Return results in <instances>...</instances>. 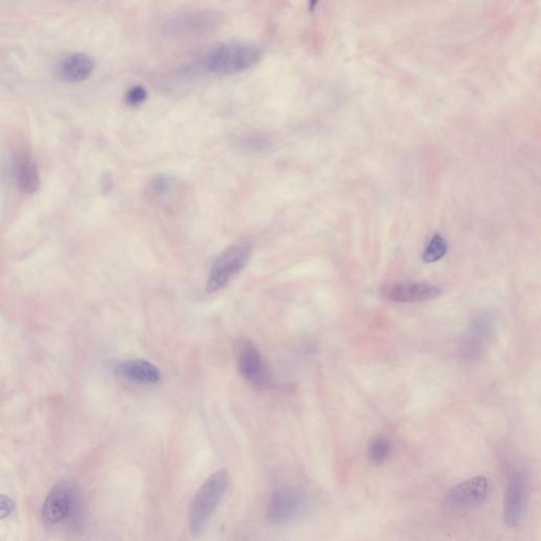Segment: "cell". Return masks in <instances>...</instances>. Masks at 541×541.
<instances>
[{"mask_svg": "<svg viewBox=\"0 0 541 541\" xmlns=\"http://www.w3.org/2000/svg\"><path fill=\"white\" fill-rule=\"evenodd\" d=\"M493 331L492 320L489 318L481 316L473 320L463 338L461 346L463 357L467 360L480 357L489 345Z\"/></svg>", "mask_w": 541, "mask_h": 541, "instance_id": "cell-11", "label": "cell"}, {"mask_svg": "<svg viewBox=\"0 0 541 541\" xmlns=\"http://www.w3.org/2000/svg\"><path fill=\"white\" fill-rule=\"evenodd\" d=\"M222 15L213 10L185 12L176 14L167 19L165 33L178 39L201 37L214 31L222 25Z\"/></svg>", "mask_w": 541, "mask_h": 541, "instance_id": "cell-4", "label": "cell"}, {"mask_svg": "<svg viewBox=\"0 0 541 541\" xmlns=\"http://www.w3.org/2000/svg\"><path fill=\"white\" fill-rule=\"evenodd\" d=\"M75 493L68 481L57 483L46 499L43 506V519L48 526H57L63 522L73 512Z\"/></svg>", "mask_w": 541, "mask_h": 541, "instance_id": "cell-9", "label": "cell"}, {"mask_svg": "<svg viewBox=\"0 0 541 541\" xmlns=\"http://www.w3.org/2000/svg\"><path fill=\"white\" fill-rule=\"evenodd\" d=\"M169 188V183L165 178H158L154 183V190L157 193H165Z\"/></svg>", "mask_w": 541, "mask_h": 541, "instance_id": "cell-19", "label": "cell"}, {"mask_svg": "<svg viewBox=\"0 0 541 541\" xmlns=\"http://www.w3.org/2000/svg\"><path fill=\"white\" fill-rule=\"evenodd\" d=\"M320 0H308V7L311 12L315 11L317 6L319 5Z\"/></svg>", "mask_w": 541, "mask_h": 541, "instance_id": "cell-20", "label": "cell"}, {"mask_svg": "<svg viewBox=\"0 0 541 541\" xmlns=\"http://www.w3.org/2000/svg\"><path fill=\"white\" fill-rule=\"evenodd\" d=\"M441 294V288L427 282H397L382 290L384 298L395 302H426Z\"/></svg>", "mask_w": 541, "mask_h": 541, "instance_id": "cell-10", "label": "cell"}, {"mask_svg": "<svg viewBox=\"0 0 541 541\" xmlns=\"http://www.w3.org/2000/svg\"><path fill=\"white\" fill-rule=\"evenodd\" d=\"M95 59L86 53H73L59 61L55 75L65 83L86 81L95 71Z\"/></svg>", "mask_w": 541, "mask_h": 541, "instance_id": "cell-12", "label": "cell"}, {"mask_svg": "<svg viewBox=\"0 0 541 541\" xmlns=\"http://www.w3.org/2000/svg\"><path fill=\"white\" fill-rule=\"evenodd\" d=\"M237 365L248 383L260 388L270 385V370L259 349L252 342L242 341L237 346Z\"/></svg>", "mask_w": 541, "mask_h": 541, "instance_id": "cell-7", "label": "cell"}, {"mask_svg": "<svg viewBox=\"0 0 541 541\" xmlns=\"http://www.w3.org/2000/svg\"><path fill=\"white\" fill-rule=\"evenodd\" d=\"M262 50L257 45L242 41H218L201 50L192 70L214 75H239L254 67L262 59Z\"/></svg>", "mask_w": 541, "mask_h": 541, "instance_id": "cell-1", "label": "cell"}, {"mask_svg": "<svg viewBox=\"0 0 541 541\" xmlns=\"http://www.w3.org/2000/svg\"><path fill=\"white\" fill-rule=\"evenodd\" d=\"M119 377L132 383L154 385L161 379V371L154 364L145 360H128L117 367Z\"/></svg>", "mask_w": 541, "mask_h": 541, "instance_id": "cell-13", "label": "cell"}, {"mask_svg": "<svg viewBox=\"0 0 541 541\" xmlns=\"http://www.w3.org/2000/svg\"><path fill=\"white\" fill-rule=\"evenodd\" d=\"M391 453V443L384 435H377L370 440L367 447V455L373 464L380 465L385 462Z\"/></svg>", "mask_w": 541, "mask_h": 541, "instance_id": "cell-15", "label": "cell"}, {"mask_svg": "<svg viewBox=\"0 0 541 541\" xmlns=\"http://www.w3.org/2000/svg\"><path fill=\"white\" fill-rule=\"evenodd\" d=\"M14 176L19 190L25 194L37 192L41 185L37 164L26 155L17 156L14 160Z\"/></svg>", "mask_w": 541, "mask_h": 541, "instance_id": "cell-14", "label": "cell"}, {"mask_svg": "<svg viewBox=\"0 0 541 541\" xmlns=\"http://www.w3.org/2000/svg\"><path fill=\"white\" fill-rule=\"evenodd\" d=\"M250 252L252 248L248 244H233L226 248L212 264L206 282V291L215 293L226 288L246 268Z\"/></svg>", "mask_w": 541, "mask_h": 541, "instance_id": "cell-3", "label": "cell"}, {"mask_svg": "<svg viewBox=\"0 0 541 541\" xmlns=\"http://www.w3.org/2000/svg\"><path fill=\"white\" fill-rule=\"evenodd\" d=\"M147 97H148V93H147L146 89L141 85H135L127 91L125 99L129 106L137 107L142 105L146 101Z\"/></svg>", "mask_w": 541, "mask_h": 541, "instance_id": "cell-17", "label": "cell"}, {"mask_svg": "<svg viewBox=\"0 0 541 541\" xmlns=\"http://www.w3.org/2000/svg\"><path fill=\"white\" fill-rule=\"evenodd\" d=\"M446 252L447 244L444 238L440 235H435L429 240V244L425 248L423 260L427 264H433V262H439L441 258L444 257Z\"/></svg>", "mask_w": 541, "mask_h": 541, "instance_id": "cell-16", "label": "cell"}, {"mask_svg": "<svg viewBox=\"0 0 541 541\" xmlns=\"http://www.w3.org/2000/svg\"><path fill=\"white\" fill-rule=\"evenodd\" d=\"M230 483V476L226 469L215 471L199 487L190 504L188 524L190 531L198 536L206 529L210 517L226 496Z\"/></svg>", "mask_w": 541, "mask_h": 541, "instance_id": "cell-2", "label": "cell"}, {"mask_svg": "<svg viewBox=\"0 0 541 541\" xmlns=\"http://www.w3.org/2000/svg\"><path fill=\"white\" fill-rule=\"evenodd\" d=\"M307 506L302 493L293 487H280L274 491L268 505V517L270 522L284 526L299 517Z\"/></svg>", "mask_w": 541, "mask_h": 541, "instance_id": "cell-5", "label": "cell"}, {"mask_svg": "<svg viewBox=\"0 0 541 541\" xmlns=\"http://www.w3.org/2000/svg\"><path fill=\"white\" fill-rule=\"evenodd\" d=\"M15 510V504L9 497L0 494V519L9 517Z\"/></svg>", "mask_w": 541, "mask_h": 541, "instance_id": "cell-18", "label": "cell"}, {"mask_svg": "<svg viewBox=\"0 0 541 541\" xmlns=\"http://www.w3.org/2000/svg\"><path fill=\"white\" fill-rule=\"evenodd\" d=\"M491 486L486 477L477 476L449 489L445 503L453 509H478L489 500Z\"/></svg>", "mask_w": 541, "mask_h": 541, "instance_id": "cell-6", "label": "cell"}, {"mask_svg": "<svg viewBox=\"0 0 541 541\" xmlns=\"http://www.w3.org/2000/svg\"><path fill=\"white\" fill-rule=\"evenodd\" d=\"M529 498V483L526 475L515 473L507 482L503 504V518L506 526H519L526 514Z\"/></svg>", "mask_w": 541, "mask_h": 541, "instance_id": "cell-8", "label": "cell"}]
</instances>
